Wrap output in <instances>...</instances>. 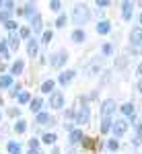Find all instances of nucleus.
<instances>
[{"label":"nucleus","instance_id":"f257e3e1","mask_svg":"<svg viewBox=\"0 0 142 154\" xmlns=\"http://www.w3.org/2000/svg\"><path fill=\"white\" fill-rule=\"evenodd\" d=\"M72 21H74V25H84L89 21V8L84 4H78L72 12Z\"/></svg>","mask_w":142,"mask_h":154},{"label":"nucleus","instance_id":"f03ea898","mask_svg":"<svg viewBox=\"0 0 142 154\" xmlns=\"http://www.w3.org/2000/svg\"><path fill=\"white\" fill-rule=\"evenodd\" d=\"M113 134H115V138H121L124 134H126V130H128V121L126 119H118L115 123H113Z\"/></svg>","mask_w":142,"mask_h":154},{"label":"nucleus","instance_id":"7ed1b4c3","mask_svg":"<svg viewBox=\"0 0 142 154\" xmlns=\"http://www.w3.org/2000/svg\"><path fill=\"white\" fill-rule=\"evenodd\" d=\"M113 109H115V101H113V99H107L105 103H103V107H101V115H103V119H109V115H111Z\"/></svg>","mask_w":142,"mask_h":154},{"label":"nucleus","instance_id":"20e7f679","mask_svg":"<svg viewBox=\"0 0 142 154\" xmlns=\"http://www.w3.org/2000/svg\"><path fill=\"white\" fill-rule=\"evenodd\" d=\"M66 60H68V54H66V51H58L56 56H52L49 64H52V66H56V68H60V66H62Z\"/></svg>","mask_w":142,"mask_h":154},{"label":"nucleus","instance_id":"39448f33","mask_svg":"<svg viewBox=\"0 0 142 154\" xmlns=\"http://www.w3.org/2000/svg\"><path fill=\"white\" fill-rule=\"evenodd\" d=\"M62 105H64V97H62V93H54V95L49 97V107L62 109Z\"/></svg>","mask_w":142,"mask_h":154},{"label":"nucleus","instance_id":"423d86ee","mask_svg":"<svg viewBox=\"0 0 142 154\" xmlns=\"http://www.w3.org/2000/svg\"><path fill=\"white\" fill-rule=\"evenodd\" d=\"M130 41L134 43V45L142 43V27H136V29H132V33H130Z\"/></svg>","mask_w":142,"mask_h":154},{"label":"nucleus","instance_id":"0eeeda50","mask_svg":"<svg viewBox=\"0 0 142 154\" xmlns=\"http://www.w3.org/2000/svg\"><path fill=\"white\" fill-rule=\"evenodd\" d=\"M89 121V107H80V111H78V115H76V123H87Z\"/></svg>","mask_w":142,"mask_h":154},{"label":"nucleus","instance_id":"6e6552de","mask_svg":"<svg viewBox=\"0 0 142 154\" xmlns=\"http://www.w3.org/2000/svg\"><path fill=\"white\" fill-rule=\"evenodd\" d=\"M72 78H74V72H72V70H66V72H62V74H60L58 80H60V84H68Z\"/></svg>","mask_w":142,"mask_h":154},{"label":"nucleus","instance_id":"1a4fd4ad","mask_svg":"<svg viewBox=\"0 0 142 154\" xmlns=\"http://www.w3.org/2000/svg\"><path fill=\"white\" fill-rule=\"evenodd\" d=\"M37 123H54V119L49 117V113H37Z\"/></svg>","mask_w":142,"mask_h":154},{"label":"nucleus","instance_id":"9d476101","mask_svg":"<svg viewBox=\"0 0 142 154\" xmlns=\"http://www.w3.org/2000/svg\"><path fill=\"white\" fill-rule=\"evenodd\" d=\"M19 41H21V35L14 33V31H11V35H8V43H11L12 48H19Z\"/></svg>","mask_w":142,"mask_h":154},{"label":"nucleus","instance_id":"9b49d317","mask_svg":"<svg viewBox=\"0 0 142 154\" xmlns=\"http://www.w3.org/2000/svg\"><path fill=\"white\" fill-rule=\"evenodd\" d=\"M109 29H111V27H109V23H107V21H101V23L97 25V33H101V35L109 33Z\"/></svg>","mask_w":142,"mask_h":154},{"label":"nucleus","instance_id":"f8f14e48","mask_svg":"<svg viewBox=\"0 0 142 154\" xmlns=\"http://www.w3.org/2000/svg\"><path fill=\"white\" fill-rule=\"evenodd\" d=\"M72 41H74V43H80V41H84V31H83V29H76V31L72 33Z\"/></svg>","mask_w":142,"mask_h":154},{"label":"nucleus","instance_id":"ddd939ff","mask_svg":"<svg viewBox=\"0 0 142 154\" xmlns=\"http://www.w3.org/2000/svg\"><path fill=\"white\" fill-rule=\"evenodd\" d=\"M80 140H83V131L80 130H72L70 131V142L76 144V142H80Z\"/></svg>","mask_w":142,"mask_h":154},{"label":"nucleus","instance_id":"4468645a","mask_svg":"<svg viewBox=\"0 0 142 154\" xmlns=\"http://www.w3.org/2000/svg\"><path fill=\"white\" fill-rule=\"evenodd\" d=\"M124 19L126 21L132 19V2H124Z\"/></svg>","mask_w":142,"mask_h":154},{"label":"nucleus","instance_id":"2eb2a0df","mask_svg":"<svg viewBox=\"0 0 142 154\" xmlns=\"http://www.w3.org/2000/svg\"><path fill=\"white\" fill-rule=\"evenodd\" d=\"M121 113L128 115V117H132V115H134V105H132V103H126V105L121 107Z\"/></svg>","mask_w":142,"mask_h":154},{"label":"nucleus","instance_id":"dca6fc26","mask_svg":"<svg viewBox=\"0 0 142 154\" xmlns=\"http://www.w3.org/2000/svg\"><path fill=\"white\" fill-rule=\"evenodd\" d=\"M27 51H29V56H35V54H37V41H35V39H31V41H29Z\"/></svg>","mask_w":142,"mask_h":154},{"label":"nucleus","instance_id":"f3484780","mask_svg":"<svg viewBox=\"0 0 142 154\" xmlns=\"http://www.w3.org/2000/svg\"><path fill=\"white\" fill-rule=\"evenodd\" d=\"M23 66H25V64L21 62V60H19V62H14V64H12V68H11L12 74H21V72H23Z\"/></svg>","mask_w":142,"mask_h":154},{"label":"nucleus","instance_id":"a211bd4d","mask_svg":"<svg viewBox=\"0 0 142 154\" xmlns=\"http://www.w3.org/2000/svg\"><path fill=\"white\" fill-rule=\"evenodd\" d=\"M8 152L11 154H21V146L17 142H8Z\"/></svg>","mask_w":142,"mask_h":154},{"label":"nucleus","instance_id":"6ab92c4d","mask_svg":"<svg viewBox=\"0 0 142 154\" xmlns=\"http://www.w3.org/2000/svg\"><path fill=\"white\" fill-rule=\"evenodd\" d=\"M11 84H12V76H2V78H0V86H2V88H8Z\"/></svg>","mask_w":142,"mask_h":154},{"label":"nucleus","instance_id":"aec40b11","mask_svg":"<svg viewBox=\"0 0 142 154\" xmlns=\"http://www.w3.org/2000/svg\"><path fill=\"white\" fill-rule=\"evenodd\" d=\"M41 91L43 93H52L54 91V80H46V82L41 84Z\"/></svg>","mask_w":142,"mask_h":154},{"label":"nucleus","instance_id":"412c9836","mask_svg":"<svg viewBox=\"0 0 142 154\" xmlns=\"http://www.w3.org/2000/svg\"><path fill=\"white\" fill-rule=\"evenodd\" d=\"M39 109H41V99H33V101H31V111H39Z\"/></svg>","mask_w":142,"mask_h":154},{"label":"nucleus","instance_id":"4be33fe9","mask_svg":"<svg viewBox=\"0 0 142 154\" xmlns=\"http://www.w3.org/2000/svg\"><path fill=\"white\" fill-rule=\"evenodd\" d=\"M140 138H142V123L136 125V138H134V144H140Z\"/></svg>","mask_w":142,"mask_h":154},{"label":"nucleus","instance_id":"5701e85b","mask_svg":"<svg viewBox=\"0 0 142 154\" xmlns=\"http://www.w3.org/2000/svg\"><path fill=\"white\" fill-rule=\"evenodd\" d=\"M109 130H111V121H109V119H103V123H101V131L107 134Z\"/></svg>","mask_w":142,"mask_h":154},{"label":"nucleus","instance_id":"b1692460","mask_svg":"<svg viewBox=\"0 0 142 154\" xmlns=\"http://www.w3.org/2000/svg\"><path fill=\"white\" fill-rule=\"evenodd\" d=\"M33 8H35L33 4H27V6H25V11H23V14H27V17H33V14H35V11H33Z\"/></svg>","mask_w":142,"mask_h":154},{"label":"nucleus","instance_id":"393cba45","mask_svg":"<svg viewBox=\"0 0 142 154\" xmlns=\"http://www.w3.org/2000/svg\"><path fill=\"white\" fill-rule=\"evenodd\" d=\"M43 142L46 144H54L56 142V134H46V136H43Z\"/></svg>","mask_w":142,"mask_h":154},{"label":"nucleus","instance_id":"a878e982","mask_svg":"<svg viewBox=\"0 0 142 154\" xmlns=\"http://www.w3.org/2000/svg\"><path fill=\"white\" fill-rule=\"evenodd\" d=\"M14 130L19 131V134H23L27 130V125H25V121H17V125H14Z\"/></svg>","mask_w":142,"mask_h":154},{"label":"nucleus","instance_id":"bb28decb","mask_svg":"<svg viewBox=\"0 0 142 154\" xmlns=\"http://www.w3.org/2000/svg\"><path fill=\"white\" fill-rule=\"evenodd\" d=\"M33 31H41V19L35 14V21H33Z\"/></svg>","mask_w":142,"mask_h":154},{"label":"nucleus","instance_id":"cd10ccee","mask_svg":"<svg viewBox=\"0 0 142 154\" xmlns=\"http://www.w3.org/2000/svg\"><path fill=\"white\" fill-rule=\"evenodd\" d=\"M0 54H2L4 58H8V49H6V43H4V41H0Z\"/></svg>","mask_w":142,"mask_h":154},{"label":"nucleus","instance_id":"c85d7f7f","mask_svg":"<svg viewBox=\"0 0 142 154\" xmlns=\"http://www.w3.org/2000/svg\"><path fill=\"white\" fill-rule=\"evenodd\" d=\"M52 37H54L52 31H43V43H49V41H52Z\"/></svg>","mask_w":142,"mask_h":154},{"label":"nucleus","instance_id":"c756f323","mask_svg":"<svg viewBox=\"0 0 142 154\" xmlns=\"http://www.w3.org/2000/svg\"><path fill=\"white\" fill-rule=\"evenodd\" d=\"M111 51H113L111 43H105V45H103V54H105V56H111Z\"/></svg>","mask_w":142,"mask_h":154},{"label":"nucleus","instance_id":"7c9ffc66","mask_svg":"<svg viewBox=\"0 0 142 154\" xmlns=\"http://www.w3.org/2000/svg\"><path fill=\"white\" fill-rule=\"evenodd\" d=\"M64 23H66V14H60L58 21H56V25H58V27H64Z\"/></svg>","mask_w":142,"mask_h":154},{"label":"nucleus","instance_id":"2f4dec72","mask_svg":"<svg viewBox=\"0 0 142 154\" xmlns=\"http://www.w3.org/2000/svg\"><path fill=\"white\" fill-rule=\"evenodd\" d=\"M29 101V93H21L19 95V103H27Z\"/></svg>","mask_w":142,"mask_h":154},{"label":"nucleus","instance_id":"473e14b6","mask_svg":"<svg viewBox=\"0 0 142 154\" xmlns=\"http://www.w3.org/2000/svg\"><path fill=\"white\" fill-rule=\"evenodd\" d=\"M107 148L109 150H118V140H111V142L107 144Z\"/></svg>","mask_w":142,"mask_h":154},{"label":"nucleus","instance_id":"72a5a7b5","mask_svg":"<svg viewBox=\"0 0 142 154\" xmlns=\"http://www.w3.org/2000/svg\"><path fill=\"white\" fill-rule=\"evenodd\" d=\"M0 21H4V23H8V11L0 12Z\"/></svg>","mask_w":142,"mask_h":154},{"label":"nucleus","instance_id":"f704fd0d","mask_svg":"<svg viewBox=\"0 0 142 154\" xmlns=\"http://www.w3.org/2000/svg\"><path fill=\"white\" fill-rule=\"evenodd\" d=\"M49 8H52V11H60V2H58V0H54V2L49 4Z\"/></svg>","mask_w":142,"mask_h":154},{"label":"nucleus","instance_id":"c9c22d12","mask_svg":"<svg viewBox=\"0 0 142 154\" xmlns=\"http://www.w3.org/2000/svg\"><path fill=\"white\" fill-rule=\"evenodd\" d=\"M6 29L14 31V29H17V23H14V21H8V23H6Z\"/></svg>","mask_w":142,"mask_h":154},{"label":"nucleus","instance_id":"e433bc0d","mask_svg":"<svg viewBox=\"0 0 142 154\" xmlns=\"http://www.w3.org/2000/svg\"><path fill=\"white\" fill-rule=\"evenodd\" d=\"M21 37H29V27H23L21 29Z\"/></svg>","mask_w":142,"mask_h":154},{"label":"nucleus","instance_id":"4c0bfd02","mask_svg":"<svg viewBox=\"0 0 142 154\" xmlns=\"http://www.w3.org/2000/svg\"><path fill=\"white\" fill-rule=\"evenodd\" d=\"M107 4H109L107 0H97V6H107Z\"/></svg>","mask_w":142,"mask_h":154},{"label":"nucleus","instance_id":"58836bf2","mask_svg":"<svg viewBox=\"0 0 142 154\" xmlns=\"http://www.w3.org/2000/svg\"><path fill=\"white\" fill-rule=\"evenodd\" d=\"M84 140V146H89V148H91V146H93V142H91V140H89V138H83Z\"/></svg>","mask_w":142,"mask_h":154},{"label":"nucleus","instance_id":"ea45409f","mask_svg":"<svg viewBox=\"0 0 142 154\" xmlns=\"http://www.w3.org/2000/svg\"><path fill=\"white\" fill-rule=\"evenodd\" d=\"M52 154H60V150H58V148H54V150H52Z\"/></svg>","mask_w":142,"mask_h":154},{"label":"nucleus","instance_id":"a19ab883","mask_svg":"<svg viewBox=\"0 0 142 154\" xmlns=\"http://www.w3.org/2000/svg\"><path fill=\"white\" fill-rule=\"evenodd\" d=\"M138 74H142V64H140V66H138Z\"/></svg>","mask_w":142,"mask_h":154},{"label":"nucleus","instance_id":"79ce46f5","mask_svg":"<svg viewBox=\"0 0 142 154\" xmlns=\"http://www.w3.org/2000/svg\"><path fill=\"white\" fill-rule=\"evenodd\" d=\"M138 88H140V93H142V80H140V82H138Z\"/></svg>","mask_w":142,"mask_h":154},{"label":"nucleus","instance_id":"37998d69","mask_svg":"<svg viewBox=\"0 0 142 154\" xmlns=\"http://www.w3.org/2000/svg\"><path fill=\"white\" fill-rule=\"evenodd\" d=\"M29 154H39V152H37V150H31V152H29Z\"/></svg>","mask_w":142,"mask_h":154},{"label":"nucleus","instance_id":"c03bdc74","mask_svg":"<svg viewBox=\"0 0 142 154\" xmlns=\"http://www.w3.org/2000/svg\"><path fill=\"white\" fill-rule=\"evenodd\" d=\"M140 25H142V14H140Z\"/></svg>","mask_w":142,"mask_h":154}]
</instances>
